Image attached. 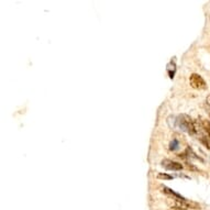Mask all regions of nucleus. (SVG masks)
I'll list each match as a JSON object with an SVG mask.
<instances>
[{
	"label": "nucleus",
	"instance_id": "1",
	"mask_svg": "<svg viewBox=\"0 0 210 210\" xmlns=\"http://www.w3.org/2000/svg\"><path fill=\"white\" fill-rule=\"evenodd\" d=\"M174 128H178L181 131L187 132L190 135H195L198 133L197 122L191 119L188 115H179L174 118Z\"/></svg>",
	"mask_w": 210,
	"mask_h": 210
},
{
	"label": "nucleus",
	"instance_id": "8",
	"mask_svg": "<svg viewBox=\"0 0 210 210\" xmlns=\"http://www.w3.org/2000/svg\"><path fill=\"white\" fill-rule=\"evenodd\" d=\"M168 210H189V209H185V208H179V207H172Z\"/></svg>",
	"mask_w": 210,
	"mask_h": 210
},
{
	"label": "nucleus",
	"instance_id": "2",
	"mask_svg": "<svg viewBox=\"0 0 210 210\" xmlns=\"http://www.w3.org/2000/svg\"><path fill=\"white\" fill-rule=\"evenodd\" d=\"M189 84L194 89L197 90H206L207 89V83L205 81V79L199 75V74H191L189 77Z\"/></svg>",
	"mask_w": 210,
	"mask_h": 210
},
{
	"label": "nucleus",
	"instance_id": "5",
	"mask_svg": "<svg viewBox=\"0 0 210 210\" xmlns=\"http://www.w3.org/2000/svg\"><path fill=\"white\" fill-rule=\"evenodd\" d=\"M199 141L201 142L205 146L207 147L208 150H210V138L209 136H207V135H205V134H201L200 135V138H199Z\"/></svg>",
	"mask_w": 210,
	"mask_h": 210
},
{
	"label": "nucleus",
	"instance_id": "7",
	"mask_svg": "<svg viewBox=\"0 0 210 210\" xmlns=\"http://www.w3.org/2000/svg\"><path fill=\"white\" fill-rule=\"evenodd\" d=\"M156 177H157L158 179H167V181L173 179V176L168 175V174H165V173H158Z\"/></svg>",
	"mask_w": 210,
	"mask_h": 210
},
{
	"label": "nucleus",
	"instance_id": "3",
	"mask_svg": "<svg viewBox=\"0 0 210 210\" xmlns=\"http://www.w3.org/2000/svg\"><path fill=\"white\" fill-rule=\"evenodd\" d=\"M161 166L167 170H183V167H184L183 164H181L178 162H175V161H173V160H168V158L162 160Z\"/></svg>",
	"mask_w": 210,
	"mask_h": 210
},
{
	"label": "nucleus",
	"instance_id": "4",
	"mask_svg": "<svg viewBox=\"0 0 210 210\" xmlns=\"http://www.w3.org/2000/svg\"><path fill=\"white\" fill-rule=\"evenodd\" d=\"M162 191H163V194L168 196L170 199H173V200H184L185 199L181 195H179L178 193H176V191H174V190L170 189V188L166 187V186H163V187H162Z\"/></svg>",
	"mask_w": 210,
	"mask_h": 210
},
{
	"label": "nucleus",
	"instance_id": "6",
	"mask_svg": "<svg viewBox=\"0 0 210 210\" xmlns=\"http://www.w3.org/2000/svg\"><path fill=\"white\" fill-rule=\"evenodd\" d=\"M179 147V142L177 139H174V140H172L170 143V151H176L177 149Z\"/></svg>",
	"mask_w": 210,
	"mask_h": 210
},
{
	"label": "nucleus",
	"instance_id": "9",
	"mask_svg": "<svg viewBox=\"0 0 210 210\" xmlns=\"http://www.w3.org/2000/svg\"><path fill=\"white\" fill-rule=\"evenodd\" d=\"M206 105L210 108V95H208L207 98H206Z\"/></svg>",
	"mask_w": 210,
	"mask_h": 210
},
{
	"label": "nucleus",
	"instance_id": "10",
	"mask_svg": "<svg viewBox=\"0 0 210 210\" xmlns=\"http://www.w3.org/2000/svg\"><path fill=\"white\" fill-rule=\"evenodd\" d=\"M209 115H210V108H209Z\"/></svg>",
	"mask_w": 210,
	"mask_h": 210
}]
</instances>
